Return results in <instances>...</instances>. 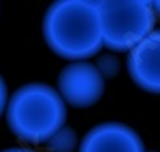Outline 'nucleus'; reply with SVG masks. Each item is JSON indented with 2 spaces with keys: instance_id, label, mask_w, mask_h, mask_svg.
<instances>
[{
  "instance_id": "nucleus-1",
  "label": "nucleus",
  "mask_w": 160,
  "mask_h": 152,
  "mask_svg": "<svg viewBox=\"0 0 160 152\" xmlns=\"http://www.w3.org/2000/svg\"><path fill=\"white\" fill-rule=\"evenodd\" d=\"M43 37L58 56L83 61L101 50L102 38L96 2L59 0L45 13Z\"/></svg>"
},
{
  "instance_id": "nucleus-2",
  "label": "nucleus",
  "mask_w": 160,
  "mask_h": 152,
  "mask_svg": "<svg viewBox=\"0 0 160 152\" xmlns=\"http://www.w3.org/2000/svg\"><path fill=\"white\" fill-rule=\"evenodd\" d=\"M66 104L59 93L45 84H28L15 91L7 106L10 130L26 143H47L62 130Z\"/></svg>"
},
{
  "instance_id": "nucleus-3",
  "label": "nucleus",
  "mask_w": 160,
  "mask_h": 152,
  "mask_svg": "<svg viewBox=\"0 0 160 152\" xmlns=\"http://www.w3.org/2000/svg\"><path fill=\"white\" fill-rule=\"evenodd\" d=\"M102 45L112 51H130L155 26L152 2L144 0H101L96 2Z\"/></svg>"
},
{
  "instance_id": "nucleus-4",
  "label": "nucleus",
  "mask_w": 160,
  "mask_h": 152,
  "mask_svg": "<svg viewBox=\"0 0 160 152\" xmlns=\"http://www.w3.org/2000/svg\"><path fill=\"white\" fill-rule=\"evenodd\" d=\"M61 99L74 107H88L104 93V79L99 69L87 61H75L62 69L58 79Z\"/></svg>"
},
{
  "instance_id": "nucleus-5",
  "label": "nucleus",
  "mask_w": 160,
  "mask_h": 152,
  "mask_svg": "<svg viewBox=\"0 0 160 152\" xmlns=\"http://www.w3.org/2000/svg\"><path fill=\"white\" fill-rule=\"evenodd\" d=\"M127 67L131 80L151 93H160V29L128 51Z\"/></svg>"
},
{
  "instance_id": "nucleus-6",
  "label": "nucleus",
  "mask_w": 160,
  "mask_h": 152,
  "mask_svg": "<svg viewBox=\"0 0 160 152\" xmlns=\"http://www.w3.org/2000/svg\"><path fill=\"white\" fill-rule=\"evenodd\" d=\"M78 152H144L139 134L123 123L109 122L91 128Z\"/></svg>"
},
{
  "instance_id": "nucleus-7",
  "label": "nucleus",
  "mask_w": 160,
  "mask_h": 152,
  "mask_svg": "<svg viewBox=\"0 0 160 152\" xmlns=\"http://www.w3.org/2000/svg\"><path fill=\"white\" fill-rule=\"evenodd\" d=\"M7 99H8L7 84H5V80L2 79V75H0V115H2V112L5 110V106H7Z\"/></svg>"
},
{
  "instance_id": "nucleus-8",
  "label": "nucleus",
  "mask_w": 160,
  "mask_h": 152,
  "mask_svg": "<svg viewBox=\"0 0 160 152\" xmlns=\"http://www.w3.org/2000/svg\"><path fill=\"white\" fill-rule=\"evenodd\" d=\"M2 152H34V150L26 149V147H10V149H5Z\"/></svg>"
},
{
  "instance_id": "nucleus-9",
  "label": "nucleus",
  "mask_w": 160,
  "mask_h": 152,
  "mask_svg": "<svg viewBox=\"0 0 160 152\" xmlns=\"http://www.w3.org/2000/svg\"><path fill=\"white\" fill-rule=\"evenodd\" d=\"M152 7H154L155 15H158V18H160V2H152Z\"/></svg>"
}]
</instances>
